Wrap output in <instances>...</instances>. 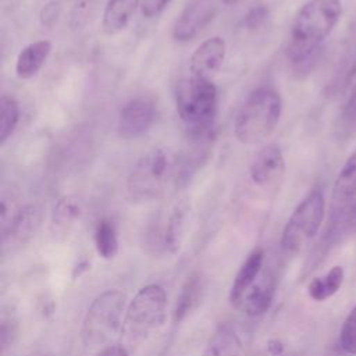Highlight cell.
<instances>
[{
	"instance_id": "6da1fadb",
	"label": "cell",
	"mask_w": 356,
	"mask_h": 356,
	"mask_svg": "<svg viewBox=\"0 0 356 356\" xmlns=\"http://www.w3.org/2000/svg\"><path fill=\"white\" fill-rule=\"evenodd\" d=\"M342 15L341 0H309L296 13L291 24L286 56L303 70L314 58L320 44L332 32Z\"/></svg>"
},
{
	"instance_id": "7a4b0ae2",
	"label": "cell",
	"mask_w": 356,
	"mask_h": 356,
	"mask_svg": "<svg viewBox=\"0 0 356 356\" xmlns=\"http://www.w3.org/2000/svg\"><path fill=\"white\" fill-rule=\"evenodd\" d=\"M217 104L218 92L213 81L191 75V78L179 82L175 93V107L191 139L211 135Z\"/></svg>"
},
{
	"instance_id": "3957f363",
	"label": "cell",
	"mask_w": 356,
	"mask_h": 356,
	"mask_svg": "<svg viewBox=\"0 0 356 356\" xmlns=\"http://www.w3.org/2000/svg\"><path fill=\"white\" fill-rule=\"evenodd\" d=\"M281 113L282 100L274 88L253 89L235 117V138L243 145H254L267 139L275 131Z\"/></svg>"
},
{
	"instance_id": "277c9868",
	"label": "cell",
	"mask_w": 356,
	"mask_h": 356,
	"mask_svg": "<svg viewBox=\"0 0 356 356\" xmlns=\"http://www.w3.org/2000/svg\"><path fill=\"white\" fill-rule=\"evenodd\" d=\"M179 179V157L167 147L145 153L134 165L127 181L129 196L138 202L153 200L164 195L168 185Z\"/></svg>"
},
{
	"instance_id": "5b68a950",
	"label": "cell",
	"mask_w": 356,
	"mask_h": 356,
	"mask_svg": "<svg viewBox=\"0 0 356 356\" xmlns=\"http://www.w3.org/2000/svg\"><path fill=\"white\" fill-rule=\"evenodd\" d=\"M127 296L118 289H108L93 299L83 318L81 338L86 348L104 345L121 327Z\"/></svg>"
},
{
	"instance_id": "8992f818",
	"label": "cell",
	"mask_w": 356,
	"mask_h": 356,
	"mask_svg": "<svg viewBox=\"0 0 356 356\" xmlns=\"http://www.w3.org/2000/svg\"><path fill=\"white\" fill-rule=\"evenodd\" d=\"M324 193L320 188H314L299 202L288 218L281 235L282 250L286 253L299 252L306 242L317 235L324 221Z\"/></svg>"
},
{
	"instance_id": "52a82bcc",
	"label": "cell",
	"mask_w": 356,
	"mask_h": 356,
	"mask_svg": "<svg viewBox=\"0 0 356 356\" xmlns=\"http://www.w3.org/2000/svg\"><path fill=\"white\" fill-rule=\"evenodd\" d=\"M165 307L167 295L161 285L149 284L140 288L125 310V330L134 337L147 335L164 321Z\"/></svg>"
},
{
	"instance_id": "ba28073f",
	"label": "cell",
	"mask_w": 356,
	"mask_h": 356,
	"mask_svg": "<svg viewBox=\"0 0 356 356\" xmlns=\"http://www.w3.org/2000/svg\"><path fill=\"white\" fill-rule=\"evenodd\" d=\"M157 117V106L149 96L129 99L120 110L117 134L121 139L131 140L145 135Z\"/></svg>"
},
{
	"instance_id": "9c48e42d",
	"label": "cell",
	"mask_w": 356,
	"mask_h": 356,
	"mask_svg": "<svg viewBox=\"0 0 356 356\" xmlns=\"http://www.w3.org/2000/svg\"><path fill=\"white\" fill-rule=\"evenodd\" d=\"M216 10L214 0H191L172 26V39L182 43L195 39L213 19Z\"/></svg>"
},
{
	"instance_id": "30bf717a",
	"label": "cell",
	"mask_w": 356,
	"mask_h": 356,
	"mask_svg": "<svg viewBox=\"0 0 356 356\" xmlns=\"http://www.w3.org/2000/svg\"><path fill=\"white\" fill-rule=\"evenodd\" d=\"M249 175L257 186L268 188L280 184L285 175V159L275 143L263 146L252 159Z\"/></svg>"
},
{
	"instance_id": "8fae6325",
	"label": "cell",
	"mask_w": 356,
	"mask_h": 356,
	"mask_svg": "<svg viewBox=\"0 0 356 356\" xmlns=\"http://www.w3.org/2000/svg\"><path fill=\"white\" fill-rule=\"evenodd\" d=\"M227 43L221 36H211L202 42L189 58V71L192 76L209 79L220 71L225 60Z\"/></svg>"
},
{
	"instance_id": "7c38bea8",
	"label": "cell",
	"mask_w": 356,
	"mask_h": 356,
	"mask_svg": "<svg viewBox=\"0 0 356 356\" xmlns=\"http://www.w3.org/2000/svg\"><path fill=\"white\" fill-rule=\"evenodd\" d=\"M40 224V210L38 206H26L19 210L11 225L1 234L3 235V253L7 249H14L26 243L36 232Z\"/></svg>"
},
{
	"instance_id": "4fadbf2b",
	"label": "cell",
	"mask_w": 356,
	"mask_h": 356,
	"mask_svg": "<svg viewBox=\"0 0 356 356\" xmlns=\"http://www.w3.org/2000/svg\"><path fill=\"white\" fill-rule=\"evenodd\" d=\"M263 261L264 250L261 248H256L248 254L245 261L241 264L229 289V302L232 303V306H241L246 292L253 286L260 273L263 271Z\"/></svg>"
},
{
	"instance_id": "5bb4252c",
	"label": "cell",
	"mask_w": 356,
	"mask_h": 356,
	"mask_svg": "<svg viewBox=\"0 0 356 356\" xmlns=\"http://www.w3.org/2000/svg\"><path fill=\"white\" fill-rule=\"evenodd\" d=\"M277 281L275 277L268 271H261L253 286L246 292L239 307L250 317L264 314L274 299Z\"/></svg>"
},
{
	"instance_id": "9a60e30c",
	"label": "cell",
	"mask_w": 356,
	"mask_h": 356,
	"mask_svg": "<svg viewBox=\"0 0 356 356\" xmlns=\"http://www.w3.org/2000/svg\"><path fill=\"white\" fill-rule=\"evenodd\" d=\"M51 42L42 39L26 44L17 56L15 75L19 79H31L42 70L51 53Z\"/></svg>"
},
{
	"instance_id": "2e32d148",
	"label": "cell",
	"mask_w": 356,
	"mask_h": 356,
	"mask_svg": "<svg viewBox=\"0 0 356 356\" xmlns=\"http://www.w3.org/2000/svg\"><path fill=\"white\" fill-rule=\"evenodd\" d=\"M204 278L202 273L195 271L188 278L181 286V291L177 296V302L172 309V321L174 323H181L191 314L202 302L203 293H204Z\"/></svg>"
},
{
	"instance_id": "e0dca14e",
	"label": "cell",
	"mask_w": 356,
	"mask_h": 356,
	"mask_svg": "<svg viewBox=\"0 0 356 356\" xmlns=\"http://www.w3.org/2000/svg\"><path fill=\"white\" fill-rule=\"evenodd\" d=\"M139 3L142 0H108L102 18L103 32L108 36L122 32L128 26Z\"/></svg>"
},
{
	"instance_id": "ac0fdd59",
	"label": "cell",
	"mask_w": 356,
	"mask_h": 356,
	"mask_svg": "<svg viewBox=\"0 0 356 356\" xmlns=\"http://www.w3.org/2000/svg\"><path fill=\"white\" fill-rule=\"evenodd\" d=\"M188 220H189V204L186 202H179L174 206L171 210L164 235H163V245L165 250L170 253H177L181 249V245L185 238V232L188 228Z\"/></svg>"
},
{
	"instance_id": "d6986e66",
	"label": "cell",
	"mask_w": 356,
	"mask_h": 356,
	"mask_svg": "<svg viewBox=\"0 0 356 356\" xmlns=\"http://www.w3.org/2000/svg\"><path fill=\"white\" fill-rule=\"evenodd\" d=\"M356 197V150H353L341 167L332 186V200L337 206L349 204Z\"/></svg>"
},
{
	"instance_id": "ffe728a7",
	"label": "cell",
	"mask_w": 356,
	"mask_h": 356,
	"mask_svg": "<svg viewBox=\"0 0 356 356\" xmlns=\"http://www.w3.org/2000/svg\"><path fill=\"white\" fill-rule=\"evenodd\" d=\"M242 348L243 342L235 327L224 324L210 338L204 356H238Z\"/></svg>"
},
{
	"instance_id": "44dd1931",
	"label": "cell",
	"mask_w": 356,
	"mask_h": 356,
	"mask_svg": "<svg viewBox=\"0 0 356 356\" xmlns=\"http://www.w3.org/2000/svg\"><path fill=\"white\" fill-rule=\"evenodd\" d=\"M343 278H345V271L342 266H334L324 275L316 277L309 282L307 293L313 300L324 302L341 289L343 284Z\"/></svg>"
},
{
	"instance_id": "7402d4cb",
	"label": "cell",
	"mask_w": 356,
	"mask_h": 356,
	"mask_svg": "<svg viewBox=\"0 0 356 356\" xmlns=\"http://www.w3.org/2000/svg\"><path fill=\"white\" fill-rule=\"evenodd\" d=\"M95 248L97 254L104 260H111L118 253V235L113 220L102 218L97 221L93 234Z\"/></svg>"
},
{
	"instance_id": "603a6c76",
	"label": "cell",
	"mask_w": 356,
	"mask_h": 356,
	"mask_svg": "<svg viewBox=\"0 0 356 356\" xmlns=\"http://www.w3.org/2000/svg\"><path fill=\"white\" fill-rule=\"evenodd\" d=\"M81 216V207L70 197H61L53 210L51 229L54 235H65Z\"/></svg>"
},
{
	"instance_id": "cb8c5ba5",
	"label": "cell",
	"mask_w": 356,
	"mask_h": 356,
	"mask_svg": "<svg viewBox=\"0 0 356 356\" xmlns=\"http://www.w3.org/2000/svg\"><path fill=\"white\" fill-rule=\"evenodd\" d=\"M19 121V104L15 97L3 95L0 100V142L4 145Z\"/></svg>"
},
{
	"instance_id": "d4e9b609",
	"label": "cell",
	"mask_w": 356,
	"mask_h": 356,
	"mask_svg": "<svg viewBox=\"0 0 356 356\" xmlns=\"http://www.w3.org/2000/svg\"><path fill=\"white\" fill-rule=\"evenodd\" d=\"M339 345L348 355H356V306L348 313L339 331Z\"/></svg>"
},
{
	"instance_id": "484cf974",
	"label": "cell",
	"mask_w": 356,
	"mask_h": 356,
	"mask_svg": "<svg viewBox=\"0 0 356 356\" xmlns=\"http://www.w3.org/2000/svg\"><path fill=\"white\" fill-rule=\"evenodd\" d=\"M267 18H268V7L263 3L254 4L246 13V15L243 18V25L249 31H256L267 21Z\"/></svg>"
},
{
	"instance_id": "4316f807",
	"label": "cell",
	"mask_w": 356,
	"mask_h": 356,
	"mask_svg": "<svg viewBox=\"0 0 356 356\" xmlns=\"http://www.w3.org/2000/svg\"><path fill=\"white\" fill-rule=\"evenodd\" d=\"M60 14H61L60 3L58 1H49L40 10V14H39L40 24L46 28H51L57 22Z\"/></svg>"
},
{
	"instance_id": "83f0119b",
	"label": "cell",
	"mask_w": 356,
	"mask_h": 356,
	"mask_svg": "<svg viewBox=\"0 0 356 356\" xmlns=\"http://www.w3.org/2000/svg\"><path fill=\"white\" fill-rule=\"evenodd\" d=\"M171 0H142L140 3V11L145 18H154L160 15Z\"/></svg>"
},
{
	"instance_id": "f1b7e54d",
	"label": "cell",
	"mask_w": 356,
	"mask_h": 356,
	"mask_svg": "<svg viewBox=\"0 0 356 356\" xmlns=\"http://www.w3.org/2000/svg\"><path fill=\"white\" fill-rule=\"evenodd\" d=\"M342 118L348 127H356V88L352 90V95L342 111Z\"/></svg>"
},
{
	"instance_id": "f546056e",
	"label": "cell",
	"mask_w": 356,
	"mask_h": 356,
	"mask_svg": "<svg viewBox=\"0 0 356 356\" xmlns=\"http://www.w3.org/2000/svg\"><path fill=\"white\" fill-rule=\"evenodd\" d=\"M15 332L14 328V323L11 320H3L1 323V330H0V335H1V348L3 352L7 349V346L13 342V335Z\"/></svg>"
},
{
	"instance_id": "4dcf8cb0",
	"label": "cell",
	"mask_w": 356,
	"mask_h": 356,
	"mask_svg": "<svg viewBox=\"0 0 356 356\" xmlns=\"http://www.w3.org/2000/svg\"><path fill=\"white\" fill-rule=\"evenodd\" d=\"M97 356H129V353L122 345H108L103 348Z\"/></svg>"
},
{
	"instance_id": "1f68e13d",
	"label": "cell",
	"mask_w": 356,
	"mask_h": 356,
	"mask_svg": "<svg viewBox=\"0 0 356 356\" xmlns=\"http://www.w3.org/2000/svg\"><path fill=\"white\" fill-rule=\"evenodd\" d=\"M268 350L271 355L274 356H282V352H284V346L282 343L278 341V339H271L268 342Z\"/></svg>"
},
{
	"instance_id": "d6a6232c",
	"label": "cell",
	"mask_w": 356,
	"mask_h": 356,
	"mask_svg": "<svg viewBox=\"0 0 356 356\" xmlns=\"http://www.w3.org/2000/svg\"><path fill=\"white\" fill-rule=\"evenodd\" d=\"M348 86L352 88V90L356 88V60H355V63H353V65H352V68L348 74Z\"/></svg>"
},
{
	"instance_id": "836d02e7",
	"label": "cell",
	"mask_w": 356,
	"mask_h": 356,
	"mask_svg": "<svg viewBox=\"0 0 356 356\" xmlns=\"http://www.w3.org/2000/svg\"><path fill=\"white\" fill-rule=\"evenodd\" d=\"M241 0H222V3L224 4H227V6H232V4H236V3H239Z\"/></svg>"
},
{
	"instance_id": "e575fe53",
	"label": "cell",
	"mask_w": 356,
	"mask_h": 356,
	"mask_svg": "<svg viewBox=\"0 0 356 356\" xmlns=\"http://www.w3.org/2000/svg\"><path fill=\"white\" fill-rule=\"evenodd\" d=\"M282 356H296V355H282Z\"/></svg>"
}]
</instances>
